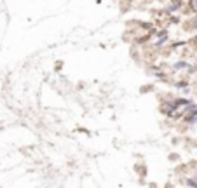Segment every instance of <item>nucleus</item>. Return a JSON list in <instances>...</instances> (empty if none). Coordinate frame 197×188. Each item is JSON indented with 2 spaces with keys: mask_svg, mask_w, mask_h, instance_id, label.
I'll return each instance as SVG.
<instances>
[{
  "mask_svg": "<svg viewBox=\"0 0 197 188\" xmlns=\"http://www.w3.org/2000/svg\"><path fill=\"white\" fill-rule=\"evenodd\" d=\"M192 28H197V17L194 19V21H192Z\"/></svg>",
  "mask_w": 197,
  "mask_h": 188,
  "instance_id": "1",
  "label": "nucleus"
},
{
  "mask_svg": "<svg viewBox=\"0 0 197 188\" xmlns=\"http://www.w3.org/2000/svg\"><path fill=\"white\" fill-rule=\"evenodd\" d=\"M192 7H194V9L197 11V0H195V2H192Z\"/></svg>",
  "mask_w": 197,
  "mask_h": 188,
  "instance_id": "2",
  "label": "nucleus"
},
{
  "mask_svg": "<svg viewBox=\"0 0 197 188\" xmlns=\"http://www.w3.org/2000/svg\"><path fill=\"white\" fill-rule=\"evenodd\" d=\"M194 44H195V47H197V37H195V38H194Z\"/></svg>",
  "mask_w": 197,
  "mask_h": 188,
  "instance_id": "3",
  "label": "nucleus"
}]
</instances>
